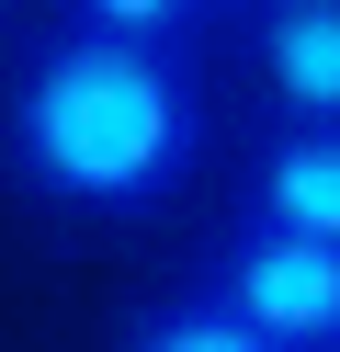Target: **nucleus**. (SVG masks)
<instances>
[{
    "instance_id": "obj_8",
    "label": "nucleus",
    "mask_w": 340,
    "mask_h": 352,
    "mask_svg": "<svg viewBox=\"0 0 340 352\" xmlns=\"http://www.w3.org/2000/svg\"><path fill=\"white\" fill-rule=\"evenodd\" d=\"M0 12H12V0H0Z\"/></svg>"
},
{
    "instance_id": "obj_4",
    "label": "nucleus",
    "mask_w": 340,
    "mask_h": 352,
    "mask_svg": "<svg viewBox=\"0 0 340 352\" xmlns=\"http://www.w3.org/2000/svg\"><path fill=\"white\" fill-rule=\"evenodd\" d=\"M249 57L284 125H340V0H261Z\"/></svg>"
},
{
    "instance_id": "obj_1",
    "label": "nucleus",
    "mask_w": 340,
    "mask_h": 352,
    "mask_svg": "<svg viewBox=\"0 0 340 352\" xmlns=\"http://www.w3.org/2000/svg\"><path fill=\"white\" fill-rule=\"evenodd\" d=\"M216 160L204 46H125V34H34L0 80V182L34 216L136 228L170 216Z\"/></svg>"
},
{
    "instance_id": "obj_6",
    "label": "nucleus",
    "mask_w": 340,
    "mask_h": 352,
    "mask_svg": "<svg viewBox=\"0 0 340 352\" xmlns=\"http://www.w3.org/2000/svg\"><path fill=\"white\" fill-rule=\"evenodd\" d=\"M57 23H80V34H125V46H204L216 0H57Z\"/></svg>"
},
{
    "instance_id": "obj_5",
    "label": "nucleus",
    "mask_w": 340,
    "mask_h": 352,
    "mask_svg": "<svg viewBox=\"0 0 340 352\" xmlns=\"http://www.w3.org/2000/svg\"><path fill=\"white\" fill-rule=\"evenodd\" d=\"M113 352H284V341H261L249 318H227L204 284H170V296H148V307L125 318Z\"/></svg>"
},
{
    "instance_id": "obj_2",
    "label": "nucleus",
    "mask_w": 340,
    "mask_h": 352,
    "mask_svg": "<svg viewBox=\"0 0 340 352\" xmlns=\"http://www.w3.org/2000/svg\"><path fill=\"white\" fill-rule=\"evenodd\" d=\"M181 284H204L227 318H249L284 352H340V250H317V239H284L261 216H227L193 250Z\"/></svg>"
},
{
    "instance_id": "obj_7",
    "label": "nucleus",
    "mask_w": 340,
    "mask_h": 352,
    "mask_svg": "<svg viewBox=\"0 0 340 352\" xmlns=\"http://www.w3.org/2000/svg\"><path fill=\"white\" fill-rule=\"evenodd\" d=\"M216 12H238V23H249V12H261V0H216Z\"/></svg>"
},
{
    "instance_id": "obj_3",
    "label": "nucleus",
    "mask_w": 340,
    "mask_h": 352,
    "mask_svg": "<svg viewBox=\"0 0 340 352\" xmlns=\"http://www.w3.org/2000/svg\"><path fill=\"white\" fill-rule=\"evenodd\" d=\"M238 216L340 250V125H284V114H272L261 148L238 160Z\"/></svg>"
}]
</instances>
